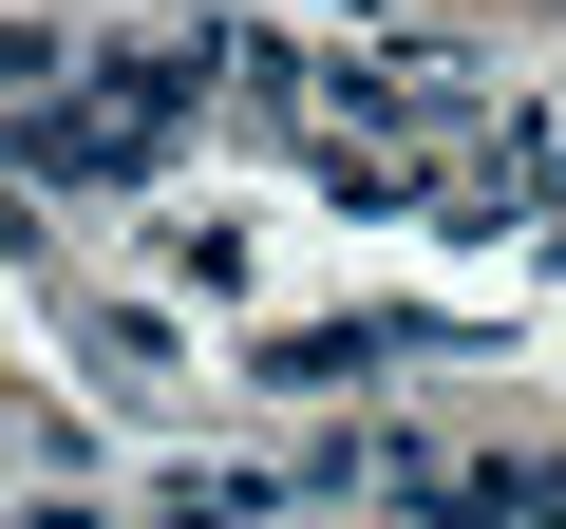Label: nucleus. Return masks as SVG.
<instances>
[{"label":"nucleus","mask_w":566,"mask_h":529,"mask_svg":"<svg viewBox=\"0 0 566 529\" xmlns=\"http://www.w3.org/2000/svg\"><path fill=\"white\" fill-rule=\"evenodd\" d=\"M453 529H566V454H491V473H453Z\"/></svg>","instance_id":"nucleus-1"}]
</instances>
